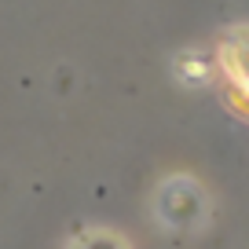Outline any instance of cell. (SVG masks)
Listing matches in <instances>:
<instances>
[{"mask_svg":"<svg viewBox=\"0 0 249 249\" xmlns=\"http://www.w3.org/2000/svg\"><path fill=\"white\" fill-rule=\"evenodd\" d=\"M70 249H128L117 234H107V231H92V234H81Z\"/></svg>","mask_w":249,"mask_h":249,"instance_id":"2","label":"cell"},{"mask_svg":"<svg viewBox=\"0 0 249 249\" xmlns=\"http://www.w3.org/2000/svg\"><path fill=\"white\" fill-rule=\"evenodd\" d=\"M158 220L165 227H176V231H191L205 220V191L195 183L191 176H172L161 183L158 191Z\"/></svg>","mask_w":249,"mask_h":249,"instance_id":"1","label":"cell"}]
</instances>
